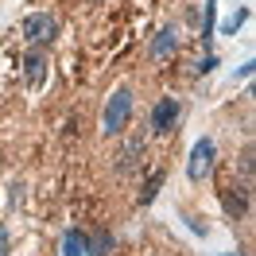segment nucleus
Masks as SVG:
<instances>
[{
    "mask_svg": "<svg viewBox=\"0 0 256 256\" xmlns=\"http://www.w3.org/2000/svg\"><path fill=\"white\" fill-rule=\"evenodd\" d=\"M214 156H218V148H214V140H198V144L190 148V160H186V175L194 178V182H202V178L214 171Z\"/></svg>",
    "mask_w": 256,
    "mask_h": 256,
    "instance_id": "nucleus-3",
    "label": "nucleus"
},
{
    "mask_svg": "<svg viewBox=\"0 0 256 256\" xmlns=\"http://www.w3.org/2000/svg\"><path fill=\"white\" fill-rule=\"evenodd\" d=\"M0 256H8V229L0 225Z\"/></svg>",
    "mask_w": 256,
    "mask_h": 256,
    "instance_id": "nucleus-14",
    "label": "nucleus"
},
{
    "mask_svg": "<svg viewBox=\"0 0 256 256\" xmlns=\"http://www.w3.org/2000/svg\"><path fill=\"white\" fill-rule=\"evenodd\" d=\"M112 252V233L109 229H97L94 237H86V256H109Z\"/></svg>",
    "mask_w": 256,
    "mask_h": 256,
    "instance_id": "nucleus-7",
    "label": "nucleus"
},
{
    "mask_svg": "<svg viewBox=\"0 0 256 256\" xmlns=\"http://www.w3.org/2000/svg\"><path fill=\"white\" fill-rule=\"evenodd\" d=\"M240 24H244V12H237V16H229V20H225V28H222V32L229 35V32H237Z\"/></svg>",
    "mask_w": 256,
    "mask_h": 256,
    "instance_id": "nucleus-12",
    "label": "nucleus"
},
{
    "mask_svg": "<svg viewBox=\"0 0 256 256\" xmlns=\"http://www.w3.org/2000/svg\"><path fill=\"white\" fill-rule=\"evenodd\" d=\"M229 256H237V252H229Z\"/></svg>",
    "mask_w": 256,
    "mask_h": 256,
    "instance_id": "nucleus-15",
    "label": "nucleus"
},
{
    "mask_svg": "<svg viewBox=\"0 0 256 256\" xmlns=\"http://www.w3.org/2000/svg\"><path fill=\"white\" fill-rule=\"evenodd\" d=\"M62 256H86V233H82V229H66Z\"/></svg>",
    "mask_w": 256,
    "mask_h": 256,
    "instance_id": "nucleus-8",
    "label": "nucleus"
},
{
    "mask_svg": "<svg viewBox=\"0 0 256 256\" xmlns=\"http://www.w3.org/2000/svg\"><path fill=\"white\" fill-rule=\"evenodd\" d=\"M222 202H225V210H229L233 218H240V214L248 210V194H244V190H240V194H233V186H229V190L222 194Z\"/></svg>",
    "mask_w": 256,
    "mask_h": 256,
    "instance_id": "nucleus-9",
    "label": "nucleus"
},
{
    "mask_svg": "<svg viewBox=\"0 0 256 256\" xmlns=\"http://www.w3.org/2000/svg\"><path fill=\"white\" fill-rule=\"evenodd\" d=\"M140 148H144V136H136V140H132V144L120 152V171H128V167L136 163V152H140Z\"/></svg>",
    "mask_w": 256,
    "mask_h": 256,
    "instance_id": "nucleus-10",
    "label": "nucleus"
},
{
    "mask_svg": "<svg viewBox=\"0 0 256 256\" xmlns=\"http://www.w3.org/2000/svg\"><path fill=\"white\" fill-rule=\"evenodd\" d=\"M163 186V171H152V178H148V186H144V194H140V202H152V198H156V190H160Z\"/></svg>",
    "mask_w": 256,
    "mask_h": 256,
    "instance_id": "nucleus-11",
    "label": "nucleus"
},
{
    "mask_svg": "<svg viewBox=\"0 0 256 256\" xmlns=\"http://www.w3.org/2000/svg\"><path fill=\"white\" fill-rule=\"evenodd\" d=\"M132 120V94L128 90H112V97L105 101V112H101V128L109 136H120Z\"/></svg>",
    "mask_w": 256,
    "mask_h": 256,
    "instance_id": "nucleus-1",
    "label": "nucleus"
},
{
    "mask_svg": "<svg viewBox=\"0 0 256 256\" xmlns=\"http://www.w3.org/2000/svg\"><path fill=\"white\" fill-rule=\"evenodd\" d=\"M24 70H28V86H32V90H39V86H43V78H47V58H43V50H39V47L24 58Z\"/></svg>",
    "mask_w": 256,
    "mask_h": 256,
    "instance_id": "nucleus-5",
    "label": "nucleus"
},
{
    "mask_svg": "<svg viewBox=\"0 0 256 256\" xmlns=\"http://www.w3.org/2000/svg\"><path fill=\"white\" fill-rule=\"evenodd\" d=\"M178 50V32L175 28H163L156 35V43H152V58H167V54H175Z\"/></svg>",
    "mask_w": 256,
    "mask_h": 256,
    "instance_id": "nucleus-6",
    "label": "nucleus"
},
{
    "mask_svg": "<svg viewBox=\"0 0 256 256\" xmlns=\"http://www.w3.org/2000/svg\"><path fill=\"white\" fill-rule=\"evenodd\" d=\"M178 112H182V105H178L175 97H163V101H156V109H152V128H156L160 136L175 132V124H178Z\"/></svg>",
    "mask_w": 256,
    "mask_h": 256,
    "instance_id": "nucleus-4",
    "label": "nucleus"
},
{
    "mask_svg": "<svg viewBox=\"0 0 256 256\" xmlns=\"http://www.w3.org/2000/svg\"><path fill=\"white\" fill-rule=\"evenodd\" d=\"M54 35H58V20L50 12H32L24 20V39L32 47H47V43H54Z\"/></svg>",
    "mask_w": 256,
    "mask_h": 256,
    "instance_id": "nucleus-2",
    "label": "nucleus"
},
{
    "mask_svg": "<svg viewBox=\"0 0 256 256\" xmlns=\"http://www.w3.org/2000/svg\"><path fill=\"white\" fill-rule=\"evenodd\" d=\"M214 66H218V58H214V54H206V58H202V62H198V74H210V70H214Z\"/></svg>",
    "mask_w": 256,
    "mask_h": 256,
    "instance_id": "nucleus-13",
    "label": "nucleus"
}]
</instances>
